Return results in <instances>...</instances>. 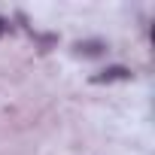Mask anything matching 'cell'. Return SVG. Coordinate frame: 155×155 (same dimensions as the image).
Wrapping results in <instances>:
<instances>
[{
    "instance_id": "2",
    "label": "cell",
    "mask_w": 155,
    "mask_h": 155,
    "mask_svg": "<svg viewBox=\"0 0 155 155\" xmlns=\"http://www.w3.org/2000/svg\"><path fill=\"white\" fill-rule=\"evenodd\" d=\"M76 52H79V55H101V52H104V43H97V40L79 43V46H76Z\"/></svg>"
},
{
    "instance_id": "1",
    "label": "cell",
    "mask_w": 155,
    "mask_h": 155,
    "mask_svg": "<svg viewBox=\"0 0 155 155\" xmlns=\"http://www.w3.org/2000/svg\"><path fill=\"white\" fill-rule=\"evenodd\" d=\"M116 79H131V70L128 67H107L97 76H91V82H116Z\"/></svg>"
}]
</instances>
